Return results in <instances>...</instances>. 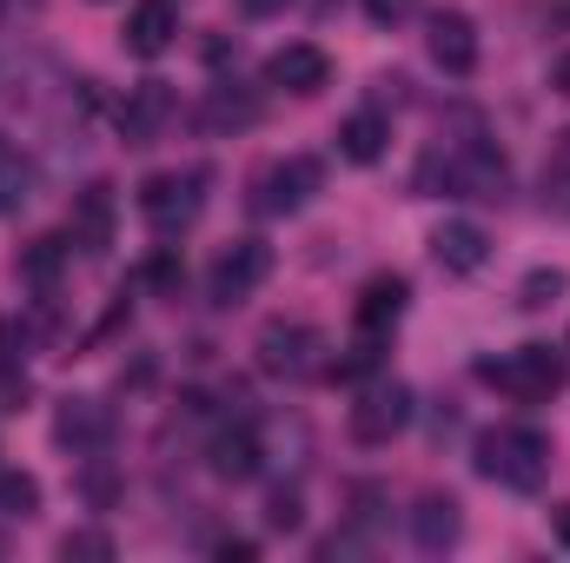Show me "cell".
Wrapping results in <instances>:
<instances>
[{
  "label": "cell",
  "mask_w": 570,
  "mask_h": 563,
  "mask_svg": "<svg viewBox=\"0 0 570 563\" xmlns=\"http://www.w3.org/2000/svg\"><path fill=\"white\" fill-rule=\"evenodd\" d=\"M504 152H491L484 140H458L444 152H425L419 166V192L438 199H504Z\"/></svg>",
  "instance_id": "cell-1"
},
{
  "label": "cell",
  "mask_w": 570,
  "mask_h": 563,
  "mask_svg": "<svg viewBox=\"0 0 570 563\" xmlns=\"http://www.w3.org/2000/svg\"><path fill=\"white\" fill-rule=\"evenodd\" d=\"M478 477H491L498 491H538L551 477V437L531 424H491L478 437Z\"/></svg>",
  "instance_id": "cell-2"
},
{
  "label": "cell",
  "mask_w": 570,
  "mask_h": 563,
  "mask_svg": "<svg viewBox=\"0 0 570 563\" xmlns=\"http://www.w3.org/2000/svg\"><path fill=\"white\" fill-rule=\"evenodd\" d=\"M478 378L498 385L511 405H551V398L564 392V352H551V345H518V352H504V358H484Z\"/></svg>",
  "instance_id": "cell-3"
},
{
  "label": "cell",
  "mask_w": 570,
  "mask_h": 563,
  "mask_svg": "<svg viewBox=\"0 0 570 563\" xmlns=\"http://www.w3.org/2000/svg\"><path fill=\"white\" fill-rule=\"evenodd\" d=\"M206 186H213V172L206 166H179V172H153L140 186V213L146 226L159 233V239H173V233H186L199 213H206Z\"/></svg>",
  "instance_id": "cell-4"
},
{
  "label": "cell",
  "mask_w": 570,
  "mask_h": 563,
  "mask_svg": "<svg viewBox=\"0 0 570 563\" xmlns=\"http://www.w3.org/2000/svg\"><path fill=\"white\" fill-rule=\"evenodd\" d=\"M253 352H259V372L266 378H318L325 372V338L305 325V318H273V325H259V338H253Z\"/></svg>",
  "instance_id": "cell-5"
},
{
  "label": "cell",
  "mask_w": 570,
  "mask_h": 563,
  "mask_svg": "<svg viewBox=\"0 0 570 563\" xmlns=\"http://www.w3.org/2000/svg\"><path fill=\"white\" fill-rule=\"evenodd\" d=\"M266 279H273V246L266 239H233L213 259V273H206V298L213 305H239V298H253Z\"/></svg>",
  "instance_id": "cell-6"
},
{
  "label": "cell",
  "mask_w": 570,
  "mask_h": 563,
  "mask_svg": "<svg viewBox=\"0 0 570 563\" xmlns=\"http://www.w3.org/2000/svg\"><path fill=\"white\" fill-rule=\"evenodd\" d=\"M318 159H305V152H292V159H273L259 179H253V206L266 213V219H285V213H305L312 206V192H318Z\"/></svg>",
  "instance_id": "cell-7"
},
{
  "label": "cell",
  "mask_w": 570,
  "mask_h": 563,
  "mask_svg": "<svg viewBox=\"0 0 570 563\" xmlns=\"http://www.w3.org/2000/svg\"><path fill=\"white\" fill-rule=\"evenodd\" d=\"M352 437L358 444H392L405 424H412V392L399 385V378H379V385H365L358 392V405H352Z\"/></svg>",
  "instance_id": "cell-8"
},
{
  "label": "cell",
  "mask_w": 570,
  "mask_h": 563,
  "mask_svg": "<svg viewBox=\"0 0 570 563\" xmlns=\"http://www.w3.org/2000/svg\"><path fill=\"white\" fill-rule=\"evenodd\" d=\"M53 444H60V451H73V457L107 451V444H114V412H107L100 398H87V392L60 398V405H53Z\"/></svg>",
  "instance_id": "cell-9"
},
{
  "label": "cell",
  "mask_w": 570,
  "mask_h": 563,
  "mask_svg": "<svg viewBox=\"0 0 570 563\" xmlns=\"http://www.w3.org/2000/svg\"><path fill=\"white\" fill-rule=\"evenodd\" d=\"M325 80H332V53H325V47H312V40H285L279 53L266 60V87L298 93V100L325 93Z\"/></svg>",
  "instance_id": "cell-10"
},
{
  "label": "cell",
  "mask_w": 570,
  "mask_h": 563,
  "mask_svg": "<svg viewBox=\"0 0 570 563\" xmlns=\"http://www.w3.org/2000/svg\"><path fill=\"white\" fill-rule=\"evenodd\" d=\"M173 113H179L173 87H166V80H140V87L127 93V107H120V140L127 146H153L159 134H166Z\"/></svg>",
  "instance_id": "cell-11"
},
{
  "label": "cell",
  "mask_w": 570,
  "mask_h": 563,
  "mask_svg": "<svg viewBox=\"0 0 570 563\" xmlns=\"http://www.w3.org/2000/svg\"><path fill=\"white\" fill-rule=\"evenodd\" d=\"M431 60L451 73V80H464V73H478V27H471V13H458V7H444V13H431V33H425Z\"/></svg>",
  "instance_id": "cell-12"
},
{
  "label": "cell",
  "mask_w": 570,
  "mask_h": 563,
  "mask_svg": "<svg viewBox=\"0 0 570 563\" xmlns=\"http://www.w3.org/2000/svg\"><path fill=\"white\" fill-rule=\"evenodd\" d=\"M431 259H438L451 279H471V273H484V259H491V233L471 226V219H444V226L431 233Z\"/></svg>",
  "instance_id": "cell-13"
},
{
  "label": "cell",
  "mask_w": 570,
  "mask_h": 563,
  "mask_svg": "<svg viewBox=\"0 0 570 563\" xmlns=\"http://www.w3.org/2000/svg\"><path fill=\"white\" fill-rule=\"evenodd\" d=\"M458 537H464V504H458L451 491H425L419 511H412V544H419L425 557H444Z\"/></svg>",
  "instance_id": "cell-14"
},
{
  "label": "cell",
  "mask_w": 570,
  "mask_h": 563,
  "mask_svg": "<svg viewBox=\"0 0 570 563\" xmlns=\"http://www.w3.org/2000/svg\"><path fill=\"white\" fill-rule=\"evenodd\" d=\"M259 431L253 424H233V431H219L213 444H206V464H213V477H226V484H253L259 477Z\"/></svg>",
  "instance_id": "cell-15"
},
{
  "label": "cell",
  "mask_w": 570,
  "mask_h": 563,
  "mask_svg": "<svg viewBox=\"0 0 570 563\" xmlns=\"http://www.w3.org/2000/svg\"><path fill=\"white\" fill-rule=\"evenodd\" d=\"M173 40H179V7H173V0H140V7L127 13V53L159 60Z\"/></svg>",
  "instance_id": "cell-16"
},
{
  "label": "cell",
  "mask_w": 570,
  "mask_h": 563,
  "mask_svg": "<svg viewBox=\"0 0 570 563\" xmlns=\"http://www.w3.org/2000/svg\"><path fill=\"white\" fill-rule=\"evenodd\" d=\"M405 298H412V285L399 279V273H379V279L358 285V305H352V312H358V325L379 338V332H392V325L405 318Z\"/></svg>",
  "instance_id": "cell-17"
},
{
  "label": "cell",
  "mask_w": 570,
  "mask_h": 563,
  "mask_svg": "<svg viewBox=\"0 0 570 563\" xmlns=\"http://www.w3.org/2000/svg\"><path fill=\"white\" fill-rule=\"evenodd\" d=\"M73 239H80V253H107L114 246V186H87L80 199H73Z\"/></svg>",
  "instance_id": "cell-18"
},
{
  "label": "cell",
  "mask_w": 570,
  "mask_h": 563,
  "mask_svg": "<svg viewBox=\"0 0 570 563\" xmlns=\"http://www.w3.org/2000/svg\"><path fill=\"white\" fill-rule=\"evenodd\" d=\"M33 186H40V172H33V159L20 152V146L0 134V219H13V213H27L33 206Z\"/></svg>",
  "instance_id": "cell-19"
},
{
  "label": "cell",
  "mask_w": 570,
  "mask_h": 563,
  "mask_svg": "<svg viewBox=\"0 0 570 563\" xmlns=\"http://www.w3.org/2000/svg\"><path fill=\"white\" fill-rule=\"evenodd\" d=\"M385 146H392L385 113H352V120H338V152H345L352 166H372V159H385Z\"/></svg>",
  "instance_id": "cell-20"
},
{
  "label": "cell",
  "mask_w": 570,
  "mask_h": 563,
  "mask_svg": "<svg viewBox=\"0 0 570 563\" xmlns=\"http://www.w3.org/2000/svg\"><path fill=\"white\" fill-rule=\"evenodd\" d=\"M253 120H259V100H253V93H233V87H213L206 107H199V127H206V134H239V127H253Z\"/></svg>",
  "instance_id": "cell-21"
},
{
  "label": "cell",
  "mask_w": 570,
  "mask_h": 563,
  "mask_svg": "<svg viewBox=\"0 0 570 563\" xmlns=\"http://www.w3.org/2000/svg\"><path fill=\"white\" fill-rule=\"evenodd\" d=\"M60 259H67V239H33V246H27V259H20V279L33 285V292H53Z\"/></svg>",
  "instance_id": "cell-22"
},
{
  "label": "cell",
  "mask_w": 570,
  "mask_h": 563,
  "mask_svg": "<svg viewBox=\"0 0 570 563\" xmlns=\"http://www.w3.org/2000/svg\"><path fill=\"white\" fill-rule=\"evenodd\" d=\"M40 511V477L33 471H0V517H33Z\"/></svg>",
  "instance_id": "cell-23"
},
{
  "label": "cell",
  "mask_w": 570,
  "mask_h": 563,
  "mask_svg": "<svg viewBox=\"0 0 570 563\" xmlns=\"http://www.w3.org/2000/svg\"><path fill=\"white\" fill-rule=\"evenodd\" d=\"M140 285L153 292V298H179V285H186V266H179V253L173 246H159L153 259L140 266Z\"/></svg>",
  "instance_id": "cell-24"
},
{
  "label": "cell",
  "mask_w": 570,
  "mask_h": 563,
  "mask_svg": "<svg viewBox=\"0 0 570 563\" xmlns=\"http://www.w3.org/2000/svg\"><path fill=\"white\" fill-rule=\"evenodd\" d=\"M266 524H273V531H285V537L305 524V497H298V484H279V491L266 497Z\"/></svg>",
  "instance_id": "cell-25"
},
{
  "label": "cell",
  "mask_w": 570,
  "mask_h": 563,
  "mask_svg": "<svg viewBox=\"0 0 570 563\" xmlns=\"http://www.w3.org/2000/svg\"><path fill=\"white\" fill-rule=\"evenodd\" d=\"M564 273H558V266H538V273H531V279L518 285V305H524V312H544V305H551V298H558V292H564Z\"/></svg>",
  "instance_id": "cell-26"
},
{
  "label": "cell",
  "mask_w": 570,
  "mask_h": 563,
  "mask_svg": "<svg viewBox=\"0 0 570 563\" xmlns=\"http://www.w3.org/2000/svg\"><path fill=\"white\" fill-rule=\"evenodd\" d=\"M60 557H94V563H107V557H114V537H107V531H67V537H60Z\"/></svg>",
  "instance_id": "cell-27"
},
{
  "label": "cell",
  "mask_w": 570,
  "mask_h": 563,
  "mask_svg": "<svg viewBox=\"0 0 570 563\" xmlns=\"http://www.w3.org/2000/svg\"><path fill=\"white\" fill-rule=\"evenodd\" d=\"M325 372H332V378H365V372H379V345L365 338V345H352L345 358H332Z\"/></svg>",
  "instance_id": "cell-28"
},
{
  "label": "cell",
  "mask_w": 570,
  "mask_h": 563,
  "mask_svg": "<svg viewBox=\"0 0 570 563\" xmlns=\"http://www.w3.org/2000/svg\"><path fill=\"white\" fill-rule=\"evenodd\" d=\"M27 405V372L20 358H0V412H20Z\"/></svg>",
  "instance_id": "cell-29"
},
{
  "label": "cell",
  "mask_w": 570,
  "mask_h": 563,
  "mask_svg": "<svg viewBox=\"0 0 570 563\" xmlns=\"http://www.w3.org/2000/svg\"><path fill=\"white\" fill-rule=\"evenodd\" d=\"M365 13H372L379 27H399V20H412V13H419V0H365Z\"/></svg>",
  "instance_id": "cell-30"
},
{
  "label": "cell",
  "mask_w": 570,
  "mask_h": 563,
  "mask_svg": "<svg viewBox=\"0 0 570 563\" xmlns=\"http://www.w3.org/2000/svg\"><path fill=\"white\" fill-rule=\"evenodd\" d=\"M219 557H226V563H246V557H259V544H253V537H219Z\"/></svg>",
  "instance_id": "cell-31"
},
{
  "label": "cell",
  "mask_w": 570,
  "mask_h": 563,
  "mask_svg": "<svg viewBox=\"0 0 570 563\" xmlns=\"http://www.w3.org/2000/svg\"><path fill=\"white\" fill-rule=\"evenodd\" d=\"M551 179L570 186V134H558V146H551Z\"/></svg>",
  "instance_id": "cell-32"
},
{
  "label": "cell",
  "mask_w": 570,
  "mask_h": 563,
  "mask_svg": "<svg viewBox=\"0 0 570 563\" xmlns=\"http://www.w3.org/2000/svg\"><path fill=\"white\" fill-rule=\"evenodd\" d=\"M551 537L570 551V504H558V511H551Z\"/></svg>",
  "instance_id": "cell-33"
},
{
  "label": "cell",
  "mask_w": 570,
  "mask_h": 563,
  "mask_svg": "<svg viewBox=\"0 0 570 563\" xmlns=\"http://www.w3.org/2000/svg\"><path fill=\"white\" fill-rule=\"evenodd\" d=\"M551 87L570 100V53H558V67H551Z\"/></svg>",
  "instance_id": "cell-34"
},
{
  "label": "cell",
  "mask_w": 570,
  "mask_h": 563,
  "mask_svg": "<svg viewBox=\"0 0 570 563\" xmlns=\"http://www.w3.org/2000/svg\"><path fill=\"white\" fill-rule=\"evenodd\" d=\"M239 7H246V13H253V20H266V13H279L285 0H239Z\"/></svg>",
  "instance_id": "cell-35"
}]
</instances>
